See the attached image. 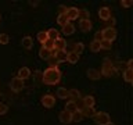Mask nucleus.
Masks as SVG:
<instances>
[{
  "label": "nucleus",
  "instance_id": "nucleus-1",
  "mask_svg": "<svg viewBox=\"0 0 133 125\" xmlns=\"http://www.w3.org/2000/svg\"><path fill=\"white\" fill-rule=\"evenodd\" d=\"M42 79L46 85H57L61 81V71L58 67H49L44 70Z\"/></svg>",
  "mask_w": 133,
  "mask_h": 125
},
{
  "label": "nucleus",
  "instance_id": "nucleus-2",
  "mask_svg": "<svg viewBox=\"0 0 133 125\" xmlns=\"http://www.w3.org/2000/svg\"><path fill=\"white\" fill-rule=\"evenodd\" d=\"M93 120H94V122L97 125H107L108 122H111V117L105 111L96 113V114L93 115Z\"/></svg>",
  "mask_w": 133,
  "mask_h": 125
},
{
  "label": "nucleus",
  "instance_id": "nucleus-3",
  "mask_svg": "<svg viewBox=\"0 0 133 125\" xmlns=\"http://www.w3.org/2000/svg\"><path fill=\"white\" fill-rule=\"evenodd\" d=\"M101 77H111V75L115 74V68H114V64L110 61V60H105L103 63V67H101Z\"/></svg>",
  "mask_w": 133,
  "mask_h": 125
},
{
  "label": "nucleus",
  "instance_id": "nucleus-4",
  "mask_svg": "<svg viewBox=\"0 0 133 125\" xmlns=\"http://www.w3.org/2000/svg\"><path fill=\"white\" fill-rule=\"evenodd\" d=\"M101 36H103V39L104 40H108V42H114L116 39V29L115 28H104L103 31H101Z\"/></svg>",
  "mask_w": 133,
  "mask_h": 125
},
{
  "label": "nucleus",
  "instance_id": "nucleus-5",
  "mask_svg": "<svg viewBox=\"0 0 133 125\" xmlns=\"http://www.w3.org/2000/svg\"><path fill=\"white\" fill-rule=\"evenodd\" d=\"M40 102H42V106H43L44 108H53L54 106H56V97H54L53 95H50V93L42 96Z\"/></svg>",
  "mask_w": 133,
  "mask_h": 125
},
{
  "label": "nucleus",
  "instance_id": "nucleus-6",
  "mask_svg": "<svg viewBox=\"0 0 133 125\" xmlns=\"http://www.w3.org/2000/svg\"><path fill=\"white\" fill-rule=\"evenodd\" d=\"M65 15H66V18H68V22H72V21L79 18V10L76 7H68L65 11Z\"/></svg>",
  "mask_w": 133,
  "mask_h": 125
},
{
  "label": "nucleus",
  "instance_id": "nucleus-7",
  "mask_svg": "<svg viewBox=\"0 0 133 125\" xmlns=\"http://www.w3.org/2000/svg\"><path fill=\"white\" fill-rule=\"evenodd\" d=\"M10 86H11V90L12 92H21L24 89V86H25V83L22 79H19V78H14V79H11V83H10Z\"/></svg>",
  "mask_w": 133,
  "mask_h": 125
},
{
  "label": "nucleus",
  "instance_id": "nucleus-8",
  "mask_svg": "<svg viewBox=\"0 0 133 125\" xmlns=\"http://www.w3.org/2000/svg\"><path fill=\"white\" fill-rule=\"evenodd\" d=\"M58 120H60V122L62 124H71L72 122V114L65 110H62L60 114H58Z\"/></svg>",
  "mask_w": 133,
  "mask_h": 125
},
{
  "label": "nucleus",
  "instance_id": "nucleus-9",
  "mask_svg": "<svg viewBox=\"0 0 133 125\" xmlns=\"http://www.w3.org/2000/svg\"><path fill=\"white\" fill-rule=\"evenodd\" d=\"M31 77V70L28 68V67H21V68L18 70V72H17V78L22 79V81H25L26 78Z\"/></svg>",
  "mask_w": 133,
  "mask_h": 125
},
{
  "label": "nucleus",
  "instance_id": "nucleus-10",
  "mask_svg": "<svg viewBox=\"0 0 133 125\" xmlns=\"http://www.w3.org/2000/svg\"><path fill=\"white\" fill-rule=\"evenodd\" d=\"M91 21L90 20H81L79 21V28L82 32H90L91 31Z\"/></svg>",
  "mask_w": 133,
  "mask_h": 125
},
{
  "label": "nucleus",
  "instance_id": "nucleus-11",
  "mask_svg": "<svg viewBox=\"0 0 133 125\" xmlns=\"http://www.w3.org/2000/svg\"><path fill=\"white\" fill-rule=\"evenodd\" d=\"M87 78L91 79V81H97V79L101 78V72H100V70L89 68V70H87Z\"/></svg>",
  "mask_w": 133,
  "mask_h": 125
},
{
  "label": "nucleus",
  "instance_id": "nucleus-12",
  "mask_svg": "<svg viewBox=\"0 0 133 125\" xmlns=\"http://www.w3.org/2000/svg\"><path fill=\"white\" fill-rule=\"evenodd\" d=\"M98 17H100L103 21H107L108 18H111V17H112V15H111V10H110L108 7H101V8L98 10Z\"/></svg>",
  "mask_w": 133,
  "mask_h": 125
},
{
  "label": "nucleus",
  "instance_id": "nucleus-13",
  "mask_svg": "<svg viewBox=\"0 0 133 125\" xmlns=\"http://www.w3.org/2000/svg\"><path fill=\"white\" fill-rule=\"evenodd\" d=\"M65 111L71 113V114H74L75 111H78V102H74V100H68L65 104Z\"/></svg>",
  "mask_w": 133,
  "mask_h": 125
},
{
  "label": "nucleus",
  "instance_id": "nucleus-14",
  "mask_svg": "<svg viewBox=\"0 0 133 125\" xmlns=\"http://www.w3.org/2000/svg\"><path fill=\"white\" fill-rule=\"evenodd\" d=\"M66 56H68L66 50H57V54H56V57H54V60H56L58 64H60V63H65Z\"/></svg>",
  "mask_w": 133,
  "mask_h": 125
},
{
  "label": "nucleus",
  "instance_id": "nucleus-15",
  "mask_svg": "<svg viewBox=\"0 0 133 125\" xmlns=\"http://www.w3.org/2000/svg\"><path fill=\"white\" fill-rule=\"evenodd\" d=\"M82 104H83V107H94L96 99L93 97V96L87 95V96H85V97L82 99Z\"/></svg>",
  "mask_w": 133,
  "mask_h": 125
},
{
  "label": "nucleus",
  "instance_id": "nucleus-16",
  "mask_svg": "<svg viewBox=\"0 0 133 125\" xmlns=\"http://www.w3.org/2000/svg\"><path fill=\"white\" fill-rule=\"evenodd\" d=\"M56 95L58 99H62V100L69 99V89H66V88H58Z\"/></svg>",
  "mask_w": 133,
  "mask_h": 125
},
{
  "label": "nucleus",
  "instance_id": "nucleus-17",
  "mask_svg": "<svg viewBox=\"0 0 133 125\" xmlns=\"http://www.w3.org/2000/svg\"><path fill=\"white\" fill-rule=\"evenodd\" d=\"M22 47L24 49H26V50H31L33 47V39H32V36H24L22 38Z\"/></svg>",
  "mask_w": 133,
  "mask_h": 125
},
{
  "label": "nucleus",
  "instance_id": "nucleus-18",
  "mask_svg": "<svg viewBox=\"0 0 133 125\" xmlns=\"http://www.w3.org/2000/svg\"><path fill=\"white\" fill-rule=\"evenodd\" d=\"M66 47V42L62 38H58V39L54 40V49L56 50H65Z\"/></svg>",
  "mask_w": 133,
  "mask_h": 125
},
{
  "label": "nucleus",
  "instance_id": "nucleus-19",
  "mask_svg": "<svg viewBox=\"0 0 133 125\" xmlns=\"http://www.w3.org/2000/svg\"><path fill=\"white\" fill-rule=\"evenodd\" d=\"M39 57L42 60H50L51 58V50H47L44 47H40L39 50Z\"/></svg>",
  "mask_w": 133,
  "mask_h": 125
},
{
  "label": "nucleus",
  "instance_id": "nucleus-20",
  "mask_svg": "<svg viewBox=\"0 0 133 125\" xmlns=\"http://www.w3.org/2000/svg\"><path fill=\"white\" fill-rule=\"evenodd\" d=\"M75 32V25L72 22H68L65 25V27H62V33L66 36H69V35H72V33Z\"/></svg>",
  "mask_w": 133,
  "mask_h": 125
},
{
  "label": "nucleus",
  "instance_id": "nucleus-21",
  "mask_svg": "<svg viewBox=\"0 0 133 125\" xmlns=\"http://www.w3.org/2000/svg\"><path fill=\"white\" fill-rule=\"evenodd\" d=\"M123 79L128 83L133 82V68H126L123 71Z\"/></svg>",
  "mask_w": 133,
  "mask_h": 125
},
{
  "label": "nucleus",
  "instance_id": "nucleus-22",
  "mask_svg": "<svg viewBox=\"0 0 133 125\" xmlns=\"http://www.w3.org/2000/svg\"><path fill=\"white\" fill-rule=\"evenodd\" d=\"M66 61H68L69 64H76L79 61V54H76L75 52H69L68 56H66Z\"/></svg>",
  "mask_w": 133,
  "mask_h": 125
},
{
  "label": "nucleus",
  "instance_id": "nucleus-23",
  "mask_svg": "<svg viewBox=\"0 0 133 125\" xmlns=\"http://www.w3.org/2000/svg\"><path fill=\"white\" fill-rule=\"evenodd\" d=\"M46 33H47V38H49V39H51V40H56V39L60 38V32H58L57 29H54V28L46 31Z\"/></svg>",
  "mask_w": 133,
  "mask_h": 125
},
{
  "label": "nucleus",
  "instance_id": "nucleus-24",
  "mask_svg": "<svg viewBox=\"0 0 133 125\" xmlns=\"http://www.w3.org/2000/svg\"><path fill=\"white\" fill-rule=\"evenodd\" d=\"M81 111H82L83 117H93V115L96 114L94 107H82V108H81Z\"/></svg>",
  "mask_w": 133,
  "mask_h": 125
},
{
  "label": "nucleus",
  "instance_id": "nucleus-25",
  "mask_svg": "<svg viewBox=\"0 0 133 125\" xmlns=\"http://www.w3.org/2000/svg\"><path fill=\"white\" fill-rule=\"evenodd\" d=\"M69 99L74 100V102H78L81 99V92L78 89H69Z\"/></svg>",
  "mask_w": 133,
  "mask_h": 125
},
{
  "label": "nucleus",
  "instance_id": "nucleus-26",
  "mask_svg": "<svg viewBox=\"0 0 133 125\" xmlns=\"http://www.w3.org/2000/svg\"><path fill=\"white\" fill-rule=\"evenodd\" d=\"M57 24L60 25V27H65L66 24H68V18H66L65 14H58L57 17Z\"/></svg>",
  "mask_w": 133,
  "mask_h": 125
},
{
  "label": "nucleus",
  "instance_id": "nucleus-27",
  "mask_svg": "<svg viewBox=\"0 0 133 125\" xmlns=\"http://www.w3.org/2000/svg\"><path fill=\"white\" fill-rule=\"evenodd\" d=\"M83 118H85V117H83V114H82L81 110L75 111L74 114H72V122H81Z\"/></svg>",
  "mask_w": 133,
  "mask_h": 125
},
{
  "label": "nucleus",
  "instance_id": "nucleus-28",
  "mask_svg": "<svg viewBox=\"0 0 133 125\" xmlns=\"http://www.w3.org/2000/svg\"><path fill=\"white\" fill-rule=\"evenodd\" d=\"M36 39L39 40V42H40L42 45H43L44 42H46V40L49 39V38H47V33H46L44 31H40V32H39V33H37V35H36Z\"/></svg>",
  "mask_w": 133,
  "mask_h": 125
},
{
  "label": "nucleus",
  "instance_id": "nucleus-29",
  "mask_svg": "<svg viewBox=\"0 0 133 125\" xmlns=\"http://www.w3.org/2000/svg\"><path fill=\"white\" fill-rule=\"evenodd\" d=\"M90 50L93 53H97L101 50V46H100V42H96V40H91V43H90Z\"/></svg>",
  "mask_w": 133,
  "mask_h": 125
},
{
  "label": "nucleus",
  "instance_id": "nucleus-30",
  "mask_svg": "<svg viewBox=\"0 0 133 125\" xmlns=\"http://www.w3.org/2000/svg\"><path fill=\"white\" fill-rule=\"evenodd\" d=\"M79 18L81 20H90V12L86 8H82V10H79Z\"/></svg>",
  "mask_w": 133,
  "mask_h": 125
},
{
  "label": "nucleus",
  "instance_id": "nucleus-31",
  "mask_svg": "<svg viewBox=\"0 0 133 125\" xmlns=\"http://www.w3.org/2000/svg\"><path fill=\"white\" fill-rule=\"evenodd\" d=\"M83 50H85V45L81 43V42H79V43H75V45H74V52L76 53V54H79V56H81V53L83 52Z\"/></svg>",
  "mask_w": 133,
  "mask_h": 125
},
{
  "label": "nucleus",
  "instance_id": "nucleus-32",
  "mask_svg": "<svg viewBox=\"0 0 133 125\" xmlns=\"http://www.w3.org/2000/svg\"><path fill=\"white\" fill-rule=\"evenodd\" d=\"M100 46H101V50H111V47H112V43L111 42H108V40H101L100 42Z\"/></svg>",
  "mask_w": 133,
  "mask_h": 125
},
{
  "label": "nucleus",
  "instance_id": "nucleus-33",
  "mask_svg": "<svg viewBox=\"0 0 133 125\" xmlns=\"http://www.w3.org/2000/svg\"><path fill=\"white\" fill-rule=\"evenodd\" d=\"M42 47H44V49H47V50H53L54 49V40L47 39L43 45H42Z\"/></svg>",
  "mask_w": 133,
  "mask_h": 125
},
{
  "label": "nucleus",
  "instance_id": "nucleus-34",
  "mask_svg": "<svg viewBox=\"0 0 133 125\" xmlns=\"http://www.w3.org/2000/svg\"><path fill=\"white\" fill-rule=\"evenodd\" d=\"M10 42V36L7 33H0V45H7Z\"/></svg>",
  "mask_w": 133,
  "mask_h": 125
},
{
  "label": "nucleus",
  "instance_id": "nucleus-35",
  "mask_svg": "<svg viewBox=\"0 0 133 125\" xmlns=\"http://www.w3.org/2000/svg\"><path fill=\"white\" fill-rule=\"evenodd\" d=\"M121 6L123 8H129L130 6H133V2L132 0H121Z\"/></svg>",
  "mask_w": 133,
  "mask_h": 125
},
{
  "label": "nucleus",
  "instance_id": "nucleus-36",
  "mask_svg": "<svg viewBox=\"0 0 133 125\" xmlns=\"http://www.w3.org/2000/svg\"><path fill=\"white\" fill-rule=\"evenodd\" d=\"M8 111V106L4 103H0V115H4Z\"/></svg>",
  "mask_w": 133,
  "mask_h": 125
},
{
  "label": "nucleus",
  "instance_id": "nucleus-37",
  "mask_svg": "<svg viewBox=\"0 0 133 125\" xmlns=\"http://www.w3.org/2000/svg\"><path fill=\"white\" fill-rule=\"evenodd\" d=\"M105 22L108 24V28H114V25H115V18H114V17H111V18H108Z\"/></svg>",
  "mask_w": 133,
  "mask_h": 125
},
{
  "label": "nucleus",
  "instance_id": "nucleus-38",
  "mask_svg": "<svg viewBox=\"0 0 133 125\" xmlns=\"http://www.w3.org/2000/svg\"><path fill=\"white\" fill-rule=\"evenodd\" d=\"M94 40H96V42H101V40H103V36H101V31L96 32V35H94Z\"/></svg>",
  "mask_w": 133,
  "mask_h": 125
},
{
  "label": "nucleus",
  "instance_id": "nucleus-39",
  "mask_svg": "<svg viewBox=\"0 0 133 125\" xmlns=\"http://www.w3.org/2000/svg\"><path fill=\"white\" fill-rule=\"evenodd\" d=\"M65 11H66L65 6H60V7H58V12H60V14H65Z\"/></svg>",
  "mask_w": 133,
  "mask_h": 125
},
{
  "label": "nucleus",
  "instance_id": "nucleus-40",
  "mask_svg": "<svg viewBox=\"0 0 133 125\" xmlns=\"http://www.w3.org/2000/svg\"><path fill=\"white\" fill-rule=\"evenodd\" d=\"M126 65H128V68H133V60H132V58H130V60H128Z\"/></svg>",
  "mask_w": 133,
  "mask_h": 125
},
{
  "label": "nucleus",
  "instance_id": "nucleus-41",
  "mask_svg": "<svg viewBox=\"0 0 133 125\" xmlns=\"http://www.w3.org/2000/svg\"><path fill=\"white\" fill-rule=\"evenodd\" d=\"M107 125H115V124H114V122H108Z\"/></svg>",
  "mask_w": 133,
  "mask_h": 125
},
{
  "label": "nucleus",
  "instance_id": "nucleus-42",
  "mask_svg": "<svg viewBox=\"0 0 133 125\" xmlns=\"http://www.w3.org/2000/svg\"><path fill=\"white\" fill-rule=\"evenodd\" d=\"M0 20H2V15H0Z\"/></svg>",
  "mask_w": 133,
  "mask_h": 125
}]
</instances>
